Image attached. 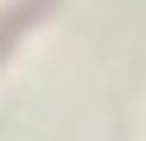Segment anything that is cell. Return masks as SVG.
<instances>
[{"label": "cell", "instance_id": "cell-1", "mask_svg": "<svg viewBox=\"0 0 146 141\" xmlns=\"http://www.w3.org/2000/svg\"><path fill=\"white\" fill-rule=\"evenodd\" d=\"M41 5H46V0H27V5H18V9H14L5 23H0V55H5V50H9V41L18 36V27H23L32 14H41Z\"/></svg>", "mask_w": 146, "mask_h": 141}]
</instances>
